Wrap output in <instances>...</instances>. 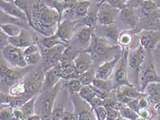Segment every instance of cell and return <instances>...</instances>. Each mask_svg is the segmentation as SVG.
<instances>
[{
	"instance_id": "47",
	"label": "cell",
	"mask_w": 160,
	"mask_h": 120,
	"mask_svg": "<svg viewBox=\"0 0 160 120\" xmlns=\"http://www.w3.org/2000/svg\"><path fill=\"white\" fill-rule=\"evenodd\" d=\"M9 36L6 35L5 33H3L1 30L0 32V46H1V50H2L3 48H5L6 46H8L10 45L9 43Z\"/></svg>"
},
{
	"instance_id": "25",
	"label": "cell",
	"mask_w": 160,
	"mask_h": 120,
	"mask_svg": "<svg viewBox=\"0 0 160 120\" xmlns=\"http://www.w3.org/2000/svg\"><path fill=\"white\" fill-rule=\"evenodd\" d=\"M44 2L48 6L57 10L62 19V12L71 9L75 5L76 1H44Z\"/></svg>"
},
{
	"instance_id": "33",
	"label": "cell",
	"mask_w": 160,
	"mask_h": 120,
	"mask_svg": "<svg viewBox=\"0 0 160 120\" xmlns=\"http://www.w3.org/2000/svg\"><path fill=\"white\" fill-rule=\"evenodd\" d=\"M35 101L36 97H34L21 107L25 114L26 119L30 117L35 115Z\"/></svg>"
},
{
	"instance_id": "43",
	"label": "cell",
	"mask_w": 160,
	"mask_h": 120,
	"mask_svg": "<svg viewBox=\"0 0 160 120\" xmlns=\"http://www.w3.org/2000/svg\"><path fill=\"white\" fill-rule=\"evenodd\" d=\"M115 98H116V99H117V101L118 102H120L124 105H127L128 102L132 100V99H133L128 98L127 96L125 95L122 92L120 91L119 89H118L116 91V94H115Z\"/></svg>"
},
{
	"instance_id": "37",
	"label": "cell",
	"mask_w": 160,
	"mask_h": 120,
	"mask_svg": "<svg viewBox=\"0 0 160 120\" xmlns=\"http://www.w3.org/2000/svg\"><path fill=\"white\" fill-rule=\"evenodd\" d=\"M92 85L100 90L109 93L112 89V82L109 80H102L95 78L93 81Z\"/></svg>"
},
{
	"instance_id": "26",
	"label": "cell",
	"mask_w": 160,
	"mask_h": 120,
	"mask_svg": "<svg viewBox=\"0 0 160 120\" xmlns=\"http://www.w3.org/2000/svg\"><path fill=\"white\" fill-rule=\"evenodd\" d=\"M14 3L21 9L22 11L26 14L28 19L29 26H31V22H32V4H29L30 2L29 1H22V0H15L12 1Z\"/></svg>"
},
{
	"instance_id": "60",
	"label": "cell",
	"mask_w": 160,
	"mask_h": 120,
	"mask_svg": "<svg viewBox=\"0 0 160 120\" xmlns=\"http://www.w3.org/2000/svg\"><path fill=\"white\" fill-rule=\"evenodd\" d=\"M159 19H160V12L159 13Z\"/></svg>"
},
{
	"instance_id": "9",
	"label": "cell",
	"mask_w": 160,
	"mask_h": 120,
	"mask_svg": "<svg viewBox=\"0 0 160 120\" xmlns=\"http://www.w3.org/2000/svg\"><path fill=\"white\" fill-rule=\"evenodd\" d=\"M154 82H160V77L155 71L154 65L152 63H150L147 67L141 71L140 76V90L142 93H144L145 89L151 83Z\"/></svg>"
},
{
	"instance_id": "10",
	"label": "cell",
	"mask_w": 160,
	"mask_h": 120,
	"mask_svg": "<svg viewBox=\"0 0 160 120\" xmlns=\"http://www.w3.org/2000/svg\"><path fill=\"white\" fill-rule=\"evenodd\" d=\"M121 57L122 54H116L111 60L106 61L102 65H100L95 72V78L102 80H108Z\"/></svg>"
},
{
	"instance_id": "15",
	"label": "cell",
	"mask_w": 160,
	"mask_h": 120,
	"mask_svg": "<svg viewBox=\"0 0 160 120\" xmlns=\"http://www.w3.org/2000/svg\"><path fill=\"white\" fill-rule=\"evenodd\" d=\"M92 57L91 54L85 51H82L74 60L77 74L80 75L89 71L92 63Z\"/></svg>"
},
{
	"instance_id": "7",
	"label": "cell",
	"mask_w": 160,
	"mask_h": 120,
	"mask_svg": "<svg viewBox=\"0 0 160 120\" xmlns=\"http://www.w3.org/2000/svg\"><path fill=\"white\" fill-rule=\"evenodd\" d=\"M129 48L128 47H125L122 54L121 61L119 67L115 73V84L118 87L122 86H128V87H134L131 82L128 80L127 78V65H128V57Z\"/></svg>"
},
{
	"instance_id": "12",
	"label": "cell",
	"mask_w": 160,
	"mask_h": 120,
	"mask_svg": "<svg viewBox=\"0 0 160 120\" xmlns=\"http://www.w3.org/2000/svg\"><path fill=\"white\" fill-rule=\"evenodd\" d=\"M160 41V32L159 31H144L140 36V46L145 50H152Z\"/></svg>"
},
{
	"instance_id": "38",
	"label": "cell",
	"mask_w": 160,
	"mask_h": 120,
	"mask_svg": "<svg viewBox=\"0 0 160 120\" xmlns=\"http://www.w3.org/2000/svg\"><path fill=\"white\" fill-rule=\"evenodd\" d=\"M95 76H93V75L92 74V72H90L89 71H88L85 72V74H83L82 75H80V77L78 78V80L81 82L82 85L84 87V86H89L92 84L93 81L94 80Z\"/></svg>"
},
{
	"instance_id": "41",
	"label": "cell",
	"mask_w": 160,
	"mask_h": 120,
	"mask_svg": "<svg viewBox=\"0 0 160 120\" xmlns=\"http://www.w3.org/2000/svg\"><path fill=\"white\" fill-rule=\"evenodd\" d=\"M25 59L26 61V63L28 65H37L39 62L41 60L42 58V56H41V54L40 53V51L39 52H37L35 54L29 55V56H27L25 57Z\"/></svg>"
},
{
	"instance_id": "57",
	"label": "cell",
	"mask_w": 160,
	"mask_h": 120,
	"mask_svg": "<svg viewBox=\"0 0 160 120\" xmlns=\"http://www.w3.org/2000/svg\"><path fill=\"white\" fill-rule=\"evenodd\" d=\"M154 2L156 3V5L158 6V8L160 9V1H154Z\"/></svg>"
},
{
	"instance_id": "40",
	"label": "cell",
	"mask_w": 160,
	"mask_h": 120,
	"mask_svg": "<svg viewBox=\"0 0 160 120\" xmlns=\"http://www.w3.org/2000/svg\"><path fill=\"white\" fill-rule=\"evenodd\" d=\"M111 8L118 10H122L127 8V1H121V0H110V1H105Z\"/></svg>"
},
{
	"instance_id": "5",
	"label": "cell",
	"mask_w": 160,
	"mask_h": 120,
	"mask_svg": "<svg viewBox=\"0 0 160 120\" xmlns=\"http://www.w3.org/2000/svg\"><path fill=\"white\" fill-rule=\"evenodd\" d=\"M67 47V45H59L51 49H46L42 51V58L45 72L53 68L60 63L62 55Z\"/></svg>"
},
{
	"instance_id": "34",
	"label": "cell",
	"mask_w": 160,
	"mask_h": 120,
	"mask_svg": "<svg viewBox=\"0 0 160 120\" xmlns=\"http://www.w3.org/2000/svg\"><path fill=\"white\" fill-rule=\"evenodd\" d=\"M24 23H26V22H24L22 20L7 15V14L4 13L1 10V25L2 24L10 23V24H14V25L19 26L20 27H24L25 26V24H24Z\"/></svg>"
},
{
	"instance_id": "4",
	"label": "cell",
	"mask_w": 160,
	"mask_h": 120,
	"mask_svg": "<svg viewBox=\"0 0 160 120\" xmlns=\"http://www.w3.org/2000/svg\"><path fill=\"white\" fill-rule=\"evenodd\" d=\"M2 56L6 61L13 67L24 68L28 65L23 55V50L12 45H8L2 50Z\"/></svg>"
},
{
	"instance_id": "53",
	"label": "cell",
	"mask_w": 160,
	"mask_h": 120,
	"mask_svg": "<svg viewBox=\"0 0 160 120\" xmlns=\"http://www.w3.org/2000/svg\"><path fill=\"white\" fill-rule=\"evenodd\" d=\"M61 120H77V118H76V116L74 113H72L65 111L63 115H62L61 118Z\"/></svg>"
},
{
	"instance_id": "56",
	"label": "cell",
	"mask_w": 160,
	"mask_h": 120,
	"mask_svg": "<svg viewBox=\"0 0 160 120\" xmlns=\"http://www.w3.org/2000/svg\"><path fill=\"white\" fill-rule=\"evenodd\" d=\"M155 109H156V111H157L158 114L160 115V104H158V105H157V106H155Z\"/></svg>"
},
{
	"instance_id": "11",
	"label": "cell",
	"mask_w": 160,
	"mask_h": 120,
	"mask_svg": "<svg viewBox=\"0 0 160 120\" xmlns=\"http://www.w3.org/2000/svg\"><path fill=\"white\" fill-rule=\"evenodd\" d=\"M77 23L76 20H64L59 23L55 34L59 39L65 44L71 39L75 26Z\"/></svg>"
},
{
	"instance_id": "36",
	"label": "cell",
	"mask_w": 160,
	"mask_h": 120,
	"mask_svg": "<svg viewBox=\"0 0 160 120\" xmlns=\"http://www.w3.org/2000/svg\"><path fill=\"white\" fill-rule=\"evenodd\" d=\"M78 95L80 96V98H82L83 100H85V102H88L89 104V102L96 97L94 92L92 90V89L90 87V85L82 87L81 91L79 92Z\"/></svg>"
},
{
	"instance_id": "50",
	"label": "cell",
	"mask_w": 160,
	"mask_h": 120,
	"mask_svg": "<svg viewBox=\"0 0 160 120\" xmlns=\"http://www.w3.org/2000/svg\"><path fill=\"white\" fill-rule=\"evenodd\" d=\"M89 104L91 105L92 107L94 110L95 108L99 107V106H104V104H105V100H103V99L96 96V97L89 102Z\"/></svg>"
},
{
	"instance_id": "28",
	"label": "cell",
	"mask_w": 160,
	"mask_h": 120,
	"mask_svg": "<svg viewBox=\"0 0 160 120\" xmlns=\"http://www.w3.org/2000/svg\"><path fill=\"white\" fill-rule=\"evenodd\" d=\"M119 89L125 95L131 99H138L141 97H143V96H147V95L144 93L138 91L134 87L122 86V87H120Z\"/></svg>"
},
{
	"instance_id": "45",
	"label": "cell",
	"mask_w": 160,
	"mask_h": 120,
	"mask_svg": "<svg viewBox=\"0 0 160 120\" xmlns=\"http://www.w3.org/2000/svg\"><path fill=\"white\" fill-rule=\"evenodd\" d=\"M65 112L63 106L61 105L57 106L53 109L52 115V120H61Z\"/></svg>"
},
{
	"instance_id": "20",
	"label": "cell",
	"mask_w": 160,
	"mask_h": 120,
	"mask_svg": "<svg viewBox=\"0 0 160 120\" xmlns=\"http://www.w3.org/2000/svg\"><path fill=\"white\" fill-rule=\"evenodd\" d=\"M97 36L100 38L105 37L110 41L118 42L119 40V32L116 27L111 26H101L96 28Z\"/></svg>"
},
{
	"instance_id": "31",
	"label": "cell",
	"mask_w": 160,
	"mask_h": 120,
	"mask_svg": "<svg viewBox=\"0 0 160 120\" xmlns=\"http://www.w3.org/2000/svg\"><path fill=\"white\" fill-rule=\"evenodd\" d=\"M140 7L141 11L144 16H147L154 12H157L159 9L155 2L152 1H142Z\"/></svg>"
},
{
	"instance_id": "54",
	"label": "cell",
	"mask_w": 160,
	"mask_h": 120,
	"mask_svg": "<svg viewBox=\"0 0 160 120\" xmlns=\"http://www.w3.org/2000/svg\"><path fill=\"white\" fill-rule=\"evenodd\" d=\"M142 1H127V7L131 9L141 6Z\"/></svg>"
},
{
	"instance_id": "14",
	"label": "cell",
	"mask_w": 160,
	"mask_h": 120,
	"mask_svg": "<svg viewBox=\"0 0 160 120\" xmlns=\"http://www.w3.org/2000/svg\"><path fill=\"white\" fill-rule=\"evenodd\" d=\"M9 43L10 45L18 47L19 49L27 48L36 44L35 41L32 35L25 29H22V32L18 36L9 38Z\"/></svg>"
},
{
	"instance_id": "29",
	"label": "cell",
	"mask_w": 160,
	"mask_h": 120,
	"mask_svg": "<svg viewBox=\"0 0 160 120\" xmlns=\"http://www.w3.org/2000/svg\"><path fill=\"white\" fill-rule=\"evenodd\" d=\"M98 9H94L93 8L92 12H88V15L83 18L82 22L85 26H88L90 27H93L95 28V26L96 25L97 22H98Z\"/></svg>"
},
{
	"instance_id": "23",
	"label": "cell",
	"mask_w": 160,
	"mask_h": 120,
	"mask_svg": "<svg viewBox=\"0 0 160 120\" xmlns=\"http://www.w3.org/2000/svg\"><path fill=\"white\" fill-rule=\"evenodd\" d=\"M93 27L84 26L76 34V40L82 46H90L93 35Z\"/></svg>"
},
{
	"instance_id": "48",
	"label": "cell",
	"mask_w": 160,
	"mask_h": 120,
	"mask_svg": "<svg viewBox=\"0 0 160 120\" xmlns=\"http://www.w3.org/2000/svg\"><path fill=\"white\" fill-rule=\"evenodd\" d=\"M39 47L37 46V44H34L33 46H31L28 47L26 48V49L23 50V55L24 56H29V55L35 54L37 52H39Z\"/></svg>"
},
{
	"instance_id": "32",
	"label": "cell",
	"mask_w": 160,
	"mask_h": 120,
	"mask_svg": "<svg viewBox=\"0 0 160 120\" xmlns=\"http://www.w3.org/2000/svg\"><path fill=\"white\" fill-rule=\"evenodd\" d=\"M118 111L120 112L122 118L128 120H137L140 117L136 112L128 108L127 106L122 105Z\"/></svg>"
},
{
	"instance_id": "19",
	"label": "cell",
	"mask_w": 160,
	"mask_h": 120,
	"mask_svg": "<svg viewBox=\"0 0 160 120\" xmlns=\"http://www.w3.org/2000/svg\"><path fill=\"white\" fill-rule=\"evenodd\" d=\"M92 5L90 1H76L75 5L68 10L69 13L76 19L85 18L88 15L89 9Z\"/></svg>"
},
{
	"instance_id": "49",
	"label": "cell",
	"mask_w": 160,
	"mask_h": 120,
	"mask_svg": "<svg viewBox=\"0 0 160 120\" xmlns=\"http://www.w3.org/2000/svg\"><path fill=\"white\" fill-rule=\"evenodd\" d=\"M127 106L128 108H131V110H133V111L136 112L137 113H138V112L140 111V105H139V98L132 99L131 102L128 103Z\"/></svg>"
},
{
	"instance_id": "42",
	"label": "cell",
	"mask_w": 160,
	"mask_h": 120,
	"mask_svg": "<svg viewBox=\"0 0 160 120\" xmlns=\"http://www.w3.org/2000/svg\"><path fill=\"white\" fill-rule=\"evenodd\" d=\"M132 42V35L128 32H125L121 34L119 36V40H118V43H119L122 46H124L125 47H127Z\"/></svg>"
},
{
	"instance_id": "2",
	"label": "cell",
	"mask_w": 160,
	"mask_h": 120,
	"mask_svg": "<svg viewBox=\"0 0 160 120\" xmlns=\"http://www.w3.org/2000/svg\"><path fill=\"white\" fill-rule=\"evenodd\" d=\"M60 87L58 83L52 90H46L37 99L35 103L37 115H39L41 120H52L54 109V103Z\"/></svg>"
},
{
	"instance_id": "1",
	"label": "cell",
	"mask_w": 160,
	"mask_h": 120,
	"mask_svg": "<svg viewBox=\"0 0 160 120\" xmlns=\"http://www.w3.org/2000/svg\"><path fill=\"white\" fill-rule=\"evenodd\" d=\"M31 27L46 36H52L57 32L61 17L55 9L44 1L33 2Z\"/></svg>"
},
{
	"instance_id": "13",
	"label": "cell",
	"mask_w": 160,
	"mask_h": 120,
	"mask_svg": "<svg viewBox=\"0 0 160 120\" xmlns=\"http://www.w3.org/2000/svg\"><path fill=\"white\" fill-rule=\"evenodd\" d=\"M0 6H1L2 11L7 14V15L22 20L23 22L29 24L28 19L26 14L22 10L19 9L12 1L1 0L0 1Z\"/></svg>"
},
{
	"instance_id": "18",
	"label": "cell",
	"mask_w": 160,
	"mask_h": 120,
	"mask_svg": "<svg viewBox=\"0 0 160 120\" xmlns=\"http://www.w3.org/2000/svg\"><path fill=\"white\" fill-rule=\"evenodd\" d=\"M109 5L100 4L98 12V22L101 26L113 25L115 17L113 15L112 10H110Z\"/></svg>"
},
{
	"instance_id": "22",
	"label": "cell",
	"mask_w": 160,
	"mask_h": 120,
	"mask_svg": "<svg viewBox=\"0 0 160 120\" xmlns=\"http://www.w3.org/2000/svg\"><path fill=\"white\" fill-rule=\"evenodd\" d=\"M159 12H154L151 15L144 16L143 22H142V26L146 31H158L160 30Z\"/></svg>"
},
{
	"instance_id": "6",
	"label": "cell",
	"mask_w": 160,
	"mask_h": 120,
	"mask_svg": "<svg viewBox=\"0 0 160 120\" xmlns=\"http://www.w3.org/2000/svg\"><path fill=\"white\" fill-rule=\"evenodd\" d=\"M116 46H111L110 45L105 43L102 38L98 37L93 34L92 42L88 49L84 50L87 52L89 53L93 58H104L110 53Z\"/></svg>"
},
{
	"instance_id": "30",
	"label": "cell",
	"mask_w": 160,
	"mask_h": 120,
	"mask_svg": "<svg viewBox=\"0 0 160 120\" xmlns=\"http://www.w3.org/2000/svg\"><path fill=\"white\" fill-rule=\"evenodd\" d=\"M42 45L46 49H51L59 45H66L54 34V35L50 36H46L42 40Z\"/></svg>"
},
{
	"instance_id": "3",
	"label": "cell",
	"mask_w": 160,
	"mask_h": 120,
	"mask_svg": "<svg viewBox=\"0 0 160 120\" xmlns=\"http://www.w3.org/2000/svg\"><path fill=\"white\" fill-rule=\"evenodd\" d=\"M74 113L77 120H98L94 110L88 102L80 98L78 94L71 95Z\"/></svg>"
},
{
	"instance_id": "58",
	"label": "cell",
	"mask_w": 160,
	"mask_h": 120,
	"mask_svg": "<svg viewBox=\"0 0 160 120\" xmlns=\"http://www.w3.org/2000/svg\"><path fill=\"white\" fill-rule=\"evenodd\" d=\"M137 120H149V119H145V118H141V117H139V118Z\"/></svg>"
},
{
	"instance_id": "59",
	"label": "cell",
	"mask_w": 160,
	"mask_h": 120,
	"mask_svg": "<svg viewBox=\"0 0 160 120\" xmlns=\"http://www.w3.org/2000/svg\"><path fill=\"white\" fill-rule=\"evenodd\" d=\"M117 120H128V119H124V118H119V119H118Z\"/></svg>"
},
{
	"instance_id": "51",
	"label": "cell",
	"mask_w": 160,
	"mask_h": 120,
	"mask_svg": "<svg viewBox=\"0 0 160 120\" xmlns=\"http://www.w3.org/2000/svg\"><path fill=\"white\" fill-rule=\"evenodd\" d=\"M150 101L148 100L147 96H143L139 98V105H140V108L141 109H145L148 108V106H150Z\"/></svg>"
},
{
	"instance_id": "35",
	"label": "cell",
	"mask_w": 160,
	"mask_h": 120,
	"mask_svg": "<svg viewBox=\"0 0 160 120\" xmlns=\"http://www.w3.org/2000/svg\"><path fill=\"white\" fill-rule=\"evenodd\" d=\"M83 86L78 79H71L66 83V88L71 95L78 94Z\"/></svg>"
},
{
	"instance_id": "16",
	"label": "cell",
	"mask_w": 160,
	"mask_h": 120,
	"mask_svg": "<svg viewBox=\"0 0 160 120\" xmlns=\"http://www.w3.org/2000/svg\"><path fill=\"white\" fill-rule=\"evenodd\" d=\"M145 50L142 46H139L132 52L128 60V65L133 71L137 72L138 74L141 70L142 65L143 63L145 54Z\"/></svg>"
},
{
	"instance_id": "39",
	"label": "cell",
	"mask_w": 160,
	"mask_h": 120,
	"mask_svg": "<svg viewBox=\"0 0 160 120\" xmlns=\"http://www.w3.org/2000/svg\"><path fill=\"white\" fill-rule=\"evenodd\" d=\"M1 120H15L13 115V109L11 106H6L2 108L1 110Z\"/></svg>"
},
{
	"instance_id": "21",
	"label": "cell",
	"mask_w": 160,
	"mask_h": 120,
	"mask_svg": "<svg viewBox=\"0 0 160 120\" xmlns=\"http://www.w3.org/2000/svg\"><path fill=\"white\" fill-rule=\"evenodd\" d=\"M144 94L151 103L157 106L160 104V82L149 84L145 89Z\"/></svg>"
},
{
	"instance_id": "17",
	"label": "cell",
	"mask_w": 160,
	"mask_h": 120,
	"mask_svg": "<svg viewBox=\"0 0 160 120\" xmlns=\"http://www.w3.org/2000/svg\"><path fill=\"white\" fill-rule=\"evenodd\" d=\"M61 78L57 67L56 66L45 72L43 88L46 90H52L57 85Z\"/></svg>"
},
{
	"instance_id": "46",
	"label": "cell",
	"mask_w": 160,
	"mask_h": 120,
	"mask_svg": "<svg viewBox=\"0 0 160 120\" xmlns=\"http://www.w3.org/2000/svg\"><path fill=\"white\" fill-rule=\"evenodd\" d=\"M98 120H107V112L105 106H101L94 109Z\"/></svg>"
},
{
	"instance_id": "27",
	"label": "cell",
	"mask_w": 160,
	"mask_h": 120,
	"mask_svg": "<svg viewBox=\"0 0 160 120\" xmlns=\"http://www.w3.org/2000/svg\"><path fill=\"white\" fill-rule=\"evenodd\" d=\"M23 28L20 26L14 25V24H2L1 25V30L3 33H5L6 35L9 37H15L18 36L22 32Z\"/></svg>"
},
{
	"instance_id": "8",
	"label": "cell",
	"mask_w": 160,
	"mask_h": 120,
	"mask_svg": "<svg viewBox=\"0 0 160 120\" xmlns=\"http://www.w3.org/2000/svg\"><path fill=\"white\" fill-rule=\"evenodd\" d=\"M19 70H13L9 67V64L1 61V84L2 87H12L20 82L22 75Z\"/></svg>"
},
{
	"instance_id": "24",
	"label": "cell",
	"mask_w": 160,
	"mask_h": 120,
	"mask_svg": "<svg viewBox=\"0 0 160 120\" xmlns=\"http://www.w3.org/2000/svg\"><path fill=\"white\" fill-rule=\"evenodd\" d=\"M120 17L122 22L131 26L132 27H135L136 26L138 22V15H136V14L135 13L133 10L128 8V7L121 10L120 13Z\"/></svg>"
},
{
	"instance_id": "55",
	"label": "cell",
	"mask_w": 160,
	"mask_h": 120,
	"mask_svg": "<svg viewBox=\"0 0 160 120\" xmlns=\"http://www.w3.org/2000/svg\"><path fill=\"white\" fill-rule=\"evenodd\" d=\"M26 120H41V118L39 115L35 114V115L30 117V118H28Z\"/></svg>"
},
{
	"instance_id": "44",
	"label": "cell",
	"mask_w": 160,
	"mask_h": 120,
	"mask_svg": "<svg viewBox=\"0 0 160 120\" xmlns=\"http://www.w3.org/2000/svg\"><path fill=\"white\" fill-rule=\"evenodd\" d=\"M107 108V120H117L121 118L120 112L118 110L111 108V107H105Z\"/></svg>"
},
{
	"instance_id": "52",
	"label": "cell",
	"mask_w": 160,
	"mask_h": 120,
	"mask_svg": "<svg viewBox=\"0 0 160 120\" xmlns=\"http://www.w3.org/2000/svg\"><path fill=\"white\" fill-rule=\"evenodd\" d=\"M138 114L139 115V116L141 117V118H143L147 119H150L152 116V113L148 108L140 110V111L138 112Z\"/></svg>"
}]
</instances>
